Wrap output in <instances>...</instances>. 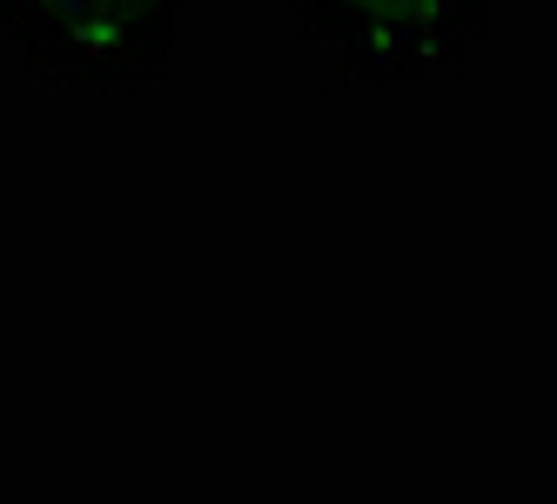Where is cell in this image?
<instances>
[{
    "label": "cell",
    "mask_w": 557,
    "mask_h": 504,
    "mask_svg": "<svg viewBox=\"0 0 557 504\" xmlns=\"http://www.w3.org/2000/svg\"><path fill=\"white\" fill-rule=\"evenodd\" d=\"M356 74H436L457 54L450 0H309Z\"/></svg>",
    "instance_id": "obj_2"
},
{
    "label": "cell",
    "mask_w": 557,
    "mask_h": 504,
    "mask_svg": "<svg viewBox=\"0 0 557 504\" xmlns=\"http://www.w3.org/2000/svg\"><path fill=\"white\" fill-rule=\"evenodd\" d=\"M169 0H14L27 54L74 74H154Z\"/></svg>",
    "instance_id": "obj_1"
}]
</instances>
